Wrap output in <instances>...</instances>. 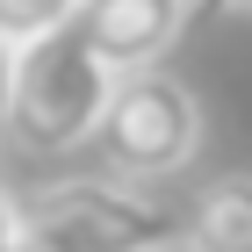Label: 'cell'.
Segmentation results:
<instances>
[{"mask_svg":"<svg viewBox=\"0 0 252 252\" xmlns=\"http://www.w3.org/2000/svg\"><path fill=\"white\" fill-rule=\"evenodd\" d=\"M108 87H116V65L79 36V22L43 29L15 51V94H7L0 130H15L29 152H72L94 137Z\"/></svg>","mask_w":252,"mask_h":252,"instance_id":"1","label":"cell"},{"mask_svg":"<svg viewBox=\"0 0 252 252\" xmlns=\"http://www.w3.org/2000/svg\"><path fill=\"white\" fill-rule=\"evenodd\" d=\"M87 144H101V166L116 180H166L202 144V101L188 94V79L158 72V65L116 72L108 108H101Z\"/></svg>","mask_w":252,"mask_h":252,"instance_id":"2","label":"cell"},{"mask_svg":"<svg viewBox=\"0 0 252 252\" xmlns=\"http://www.w3.org/2000/svg\"><path fill=\"white\" fill-rule=\"evenodd\" d=\"M22 231L58 252H166L180 245V216L137 180H51L43 194L22 202Z\"/></svg>","mask_w":252,"mask_h":252,"instance_id":"3","label":"cell"},{"mask_svg":"<svg viewBox=\"0 0 252 252\" xmlns=\"http://www.w3.org/2000/svg\"><path fill=\"white\" fill-rule=\"evenodd\" d=\"M72 22L116 72H137V65H158L180 43L188 0H79Z\"/></svg>","mask_w":252,"mask_h":252,"instance_id":"4","label":"cell"},{"mask_svg":"<svg viewBox=\"0 0 252 252\" xmlns=\"http://www.w3.org/2000/svg\"><path fill=\"white\" fill-rule=\"evenodd\" d=\"M180 245L188 252H252V173H223L194 194L180 216Z\"/></svg>","mask_w":252,"mask_h":252,"instance_id":"5","label":"cell"},{"mask_svg":"<svg viewBox=\"0 0 252 252\" xmlns=\"http://www.w3.org/2000/svg\"><path fill=\"white\" fill-rule=\"evenodd\" d=\"M72 15H79V0H0V29L15 43L43 36V29H65Z\"/></svg>","mask_w":252,"mask_h":252,"instance_id":"6","label":"cell"},{"mask_svg":"<svg viewBox=\"0 0 252 252\" xmlns=\"http://www.w3.org/2000/svg\"><path fill=\"white\" fill-rule=\"evenodd\" d=\"M15 51H22V43L0 29V123H7V94H15Z\"/></svg>","mask_w":252,"mask_h":252,"instance_id":"7","label":"cell"},{"mask_svg":"<svg viewBox=\"0 0 252 252\" xmlns=\"http://www.w3.org/2000/svg\"><path fill=\"white\" fill-rule=\"evenodd\" d=\"M15 245H22V209L0 194V252H15Z\"/></svg>","mask_w":252,"mask_h":252,"instance_id":"8","label":"cell"},{"mask_svg":"<svg viewBox=\"0 0 252 252\" xmlns=\"http://www.w3.org/2000/svg\"><path fill=\"white\" fill-rule=\"evenodd\" d=\"M15 252H58V245H43V238H29V231H22V245Z\"/></svg>","mask_w":252,"mask_h":252,"instance_id":"9","label":"cell"},{"mask_svg":"<svg viewBox=\"0 0 252 252\" xmlns=\"http://www.w3.org/2000/svg\"><path fill=\"white\" fill-rule=\"evenodd\" d=\"M231 7H238V15H252V0H231Z\"/></svg>","mask_w":252,"mask_h":252,"instance_id":"10","label":"cell"},{"mask_svg":"<svg viewBox=\"0 0 252 252\" xmlns=\"http://www.w3.org/2000/svg\"><path fill=\"white\" fill-rule=\"evenodd\" d=\"M166 252H188V245H166Z\"/></svg>","mask_w":252,"mask_h":252,"instance_id":"11","label":"cell"},{"mask_svg":"<svg viewBox=\"0 0 252 252\" xmlns=\"http://www.w3.org/2000/svg\"><path fill=\"white\" fill-rule=\"evenodd\" d=\"M188 7H194V0H188Z\"/></svg>","mask_w":252,"mask_h":252,"instance_id":"12","label":"cell"}]
</instances>
